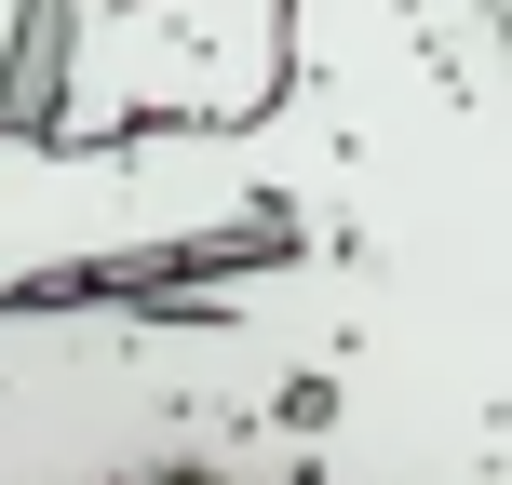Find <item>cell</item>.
<instances>
[{
  "instance_id": "7a4b0ae2",
  "label": "cell",
  "mask_w": 512,
  "mask_h": 485,
  "mask_svg": "<svg viewBox=\"0 0 512 485\" xmlns=\"http://www.w3.org/2000/svg\"><path fill=\"white\" fill-rule=\"evenodd\" d=\"M283 95V0H27L0 122L95 149V135H203Z\"/></svg>"
},
{
  "instance_id": "277c9868",
  "label": "cell",
  "mask_w": 512,
  "mask_h": 485,
  "mask_svg": "<svg viewBox=\"0 0 512 485\" xmlns=\"http://www.w3.org/2000/svg\"><path fill=\"white\" fill-rule=\"evenodd\" d=\"M14 41H27V0H0V95H14Z\"/></svg>"
},
{
  "instance_id": "3957f363",
  "label": "cell",
  "mask_w": 512,
  "mask_h": 485,
  "mask_svg": "<svg viewBox=\"0 0 512 485\" xmlns=\"http://www.w3.org/2000/svg\"><path fill=\"white\" fill-rule=\"evenodd\" d=\"M95 485H297V418H270V432H203V445H149V459H122Z\"/></svg>"
},
{
  "instance_id": "6da1fadb",
  "label": "cell",
  "mask_w": 512,
  "mask_h": 485,
  "mask_svg": "<svg viewBox=\"0 0 512 485\" xmlns=\"http://www.w3.org/2000/svg\"><path fill=\"white\" fill-rule=\"evenodd\" d=\"M297 485H499L512 0H283Z\"/></svg>"
}]
</instances>
